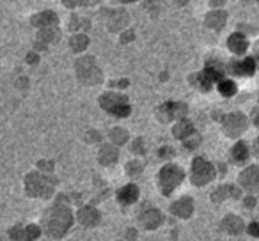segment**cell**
I'll return each instance as SVG.
<instances>
[{
  "instance_id": "5",
  "label": "cell",
  "mask_w": 259,
  "mask_h": 241,
  "mask_svg": "<svg viewBox=\"0 0 259 241\" xmlns=\"http://www.w3.org/2000/svg\"><path fill=\"white\" fill-rule=\"evenodd\" d=\"M138 197V190L137 186H134V184H128V186H124L121 192H119L118 198H119V202L121 204H132L135 202Z\"/></svg>"
},
{
  "instance_id": "15",
  "label": "cell",
  "mask_w": 259,
  "mask_h": 241,
  "mask_svg": "<svg viewBox=\"0 0 259 241\" xmlns=\"http://www.w3.org/2000/svg\"><path fill=\"white\" fill-rule=\"evenodd\" d=\"M248 232H250L252 236H259V224H252V226L248 227Z\"/></svg>"
},
{
  "instance_id": "13",
  "label": "cell",
  "mask_w": 259,
  "mask_h": 241,
  "mask_svg": "<svg viewBox=\"0 0 259 241\" xmlns=\"http://www.w3.org/2000/svg\"><path fill=\"white\" fill-rule=\"evenodd\" d=\"M218 90L222 94H224V96H231V94H234V84L232 82H222L218 86Z\"/></svg>"
},
{
  "instance_id": "14",
  "label": "cell",
  "mask_w": 259,
  "mask_h": 241,
  "mask_svg": "<svg viewBox=\"0 0 259 241\" xmlns=\"http://www.w3.org/2000/svg\"><path fill=\"white\" fill-rule=\"evenodd\" d=\"M192 132V126L188 124V122H181L180 126H178V130H174V133H176L178 136H183L184 133H190Z\"/></svg>"
},
{
  "instance_id": "2",
  "label": "cell",
  "mask_w": 259,
  "mask_h": 241,
  "mask_svg": "<svg viewBox=\"0 0 259 241\" xmlns=\"http://www.w3.org/2000/svg\"><path fill=\"white\" fill-rule=\"evenodd\" d=\"M102 105H103V108H106L108 112L114 114V116L124 117L130 114V106H128V103H126V100L121 96H116V94H106V96H103Z\"/></svg>"
},
{
  "instance_id": "16",
  "label": "cell",
  "mask_w": 259,
  "mask_h": 241,
  "mask_svg": "<svg viewBox=\"0 0 259 241\" xmlns=\"http://www.w3.org/2000/svg\"><path fill=\"white\" fill-rule=\"evenodd\" d=\"M256 148H258V152H259V140H258V144H256Z\"/></svg>"
},
{
  "instance_id": "7",
  "label": "cell",
  "mask_w": 259,
  "mask_h": 241,
  "mask_svg": "<svg viewBox=\"0 0 259 241\" xmlns=\"http://www.w3.org/2000/svg\"><path fill=\"white\" fill-rule=\"evenodd\" d=\"M172 211L178 216H183V218L190 216V213H192V202H190L188 198H183V200H180L178 204H174Z\"/></svg>"
},
{
  "instance_id": "1",
  "label": "cell",
  "mask_w": 259,
  "mask_h": 241,
  "mask_svg": "<svg viewBox=\"0 0 259 241\" xmlns=\"http://www.w3.org/2000/svg\"><path fill=\"white\" fill-rule=\"evenodd\" d=\"M183 179V172H181L180 167L176 165H167L164 170L160 172V188L165 195H169L178 184L181 183Z\"/></svg>"
},
{
  "instance_id": "6",
  "label": "cell",
  "mask_w": 259,
  "mask_h": 241,
  "mask_svg": "<svg viewBox=\"0 0 259 241\" xmlns=\"http://www.w3.org/2000/svg\"><path fill=\"white\" fill-rule=\"evenodd\" d=\"M140 220H142V224H144V227H148V229H154V227L160 224L162 216H160V213H158V211L150 210L148 213L142 214Z\"/></svg>"
},
{
  "instance_id": "11",
  "label": "cell",
  "mask_w": 259,
  "mask_h": 241,
  "mask_svg": "<svg viewBox=\"0 0 259 241\" xmlns=\"http://www.w3.org/2000/svg\"><path fill=\"white\" fill-rule=\"evenodd\" d=\"M232 158L236 160V162H244L245 158H247V148H245V144H236L234 149H232Z\"/></svg>"
},
{
  "instance_id": "12",
  "label": "cell",
  "mask_w": 259,
  "mask_h": 241,
  "mask_svg": "<svg viewBox=\"0 0 259 241\" xmlns=\"http://www.w3.org/2000/svg\"><path fill=\"white\" fill-rule=\"evenodd\" d=\"M240 70H236L240 74H252L254 73V62H252V58H247V60H244V62L240 64Z\"/></svg>"
},
{
  "instance_id": "9",
  "label": "cell",
  "mask_w": 259,
  "mask_h": 241,
  "mask_svg": "<svg viewBox=\"0 0 259 241\" xmlns=\"http://www.w3.org/2000/svg\"><path fill=\"white\" fill-rule=\"evenodd\" d=\"M98 213H96L94 210H90V208H87V210H84L82 213H80V220H82L86 226H92V224L98 222Z\"/></svg>"
},
{
  "instance_id": "4",
  "label": "cell",
  "mask_w": 259,
  "mask_h": 241,
  "mask_svg": "<svg viewBox=\"0 0 259 241\" xmlns=\"http://www.w3.org/2000/svg\"><path fill=\"white\" fill-rule=\"evenodd\" d=\"M242 183L247 188H258L259 186V168L252 167L242 174Z\"/></svg>"
},
{
  "instance_id": "8",
  "label": "cell",
  "mask_w": 259,
  "mask_h": 241,
  "mask_svg": "<svg viewBox=\"0 0 259 241\" xmlns=\"http://www.w3.org/2000/svg\"><path fill=\"white\" fill-rule=\"evenodd\" d=\"M229 46H231V50H234L236 54H242V52L247 48V43H245V39L242 38L240 34L232 36L231 39H229Z\"/></svg>"
},
{
  "instance_id": "3",
  "label": "cell",
  "mask_w": 259,
  "mask_h": 241,
  "mask_svg": "<svg viewBox=\"0 0 259 241\" xmlns=\"http://www.w3.org/2000/svg\"><path fill=\"white\" fill-rule=\"evenodd\" d=\"M213 178V168L210 164H206L204 160H196L192 170V179L196 184H204Z\"/></svg>"
},
{
  "instance_id": "17",
  "label": "cell",
  "mask_w": 259,
  "mask_h": 241,
  "mask_svg": "<svg viewBox=\"0 0 259 241\" xmlns=\"http://www.w3.org/2000/svg\"><path fill=\"white\" fill-rule=\"evenodd\" d=\"M256 122H258V126H259V116H258V120H256Z\"/></svg>"
},
{
  "instance_id": "10",
  "label": "cell",
  "mask_w": 259,
  "mask_h": 241,
  "mask_svg": "<svg viewBox=\"0 0 259 241\" xmlns=\"http://www.w3.org/2000/svg\"><path fill=\"white\" fill-rule=\"evenodd\" d=\"M224 224H226V229H228L229 232H232V234H238L240 230H242V222H240L238 218H234V216H229Z\"/></svg>"
}]
</instances>
